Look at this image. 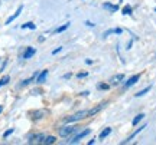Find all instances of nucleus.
<instances>
[{
    "mask_svg": "<svg viewBox=\"0 0 156 145\" xmlns=\"http://www.w3.org/2000/svg\"><path fill=\"white\" fill-rule=\"evenodd\" d=\"M100 109H101V105L97 106V108H94V109H84V111H80V112H77V114H74V115L68 116V118H65V122H77V121H81V119H84V118H87V116H91V115L97 114Z\"/></svg>",
    "mask_w": 156,
    "mask_h": 145,
    "instance_id": "nucleus-1",
    "label": "nucleus"
},
{
    "mask_svg": "<svg viewBox=\"0 0 156 145\" xmlns=\"http://www.w3.org/2000/svg\"><path fill=\"white\" fill-rule=\"evenodd\" d=\"M77 131H78V127H64V128H59V135L62 138H65V136H70L71 134L77 132Z\"/></svg>",
    "mask_w": 156,
    "mask_h": 145,
    "instance_id": "nucleus-2",
    "label": "nucleus"
},
{
    "mask_svg": "<svg viewBox=\"0 0 156 145\" xmlns=\"http://www.w3.org/2000/svg\"><path fill=\"white\" fill-rule=\"evenodd\" d=\"M90 132H91L90 129H84V131H81L80 134H77L75 136H72L71 139H68L66 142H68V144H77V142H80V139H81V138H84L85 135H88Z\"/></svg>",
    "mask_w": 156,
    "mask_h": 145,
    "instance_id": "nucleus-3",
    "label": "nucleus"
},
{
    "mask_svg": "<svg viewBox=\"0 0 156 145\" xmlns=\"http://www.w3.org/2000/svg\"><path fill=\"white\" fill-rule=\"evenodd\" d=\"M43 138H45V135L43 134H35V135H31L29 136V144H42L43 142Z\"/></svg>",
    "mask_w": 156,
    "mask_h": 145,
    "instance_id": "nucleus-4",
    "label": "nucleus"
},
{
    "mask_svg": "<svg viewBox=\"0 0 156 145\" xmlns=\"http://www.w3.org/2000/svg\"><path fill=\"white\" fill-rule=\"evenodd\" d=\"M145 128H146V125H142V127H139V128H137V129H136V131H135V132H133V134H131V135H130V136H129V138H127V139H124V141H121V142H120V144H121V145H123V144H129V142H131V141H133V139H135V136H136V135H137V134H139V132H142V131H143V129H145Z\"/></svg>",
    "mask_w": 156,
    "mask_h": 145,
    "instance_id": "nucleus-5",
    "label": "nucleus"
},
{
    "mask_svg": "<svg viewBox=\"0 0 156 145\" xmlns=\"http://www.w3.org/2000/svg\"><path fill=\"white\" fill-rule=\"evenodd\" d=\"M123 81H124V75H123V73H119V75H114V76H111V79H110V85L116 86V85L121 83Z\"/></svg>",
    "mask_w": 156,
    "mask_h": 145,
    "instance_id": "nucleus-6",
    "label": "nucleus"
},
{
    "mask_svg": "<svg viewBox=\"0 0 156 145\" xmlns=\"http://www.w3.org/2000/svg\"><path fill=\"white\" fill-rule=\"evenodd\" d=\"M48 114H49L48 109H39V111L32 112V118H33V119H40V118H45Z\"/></svg>",
    "mask_w": 156,
    "mask_h": 145,
    "instance_id": "nucleus-7",
    "label": "nucleus"
},
{
    "mask_svg": "<svg viewBox=\"0 0 156 145\" xmlns=\"http://www.w3.org/2000/svg\"><path fill=\"white\" fill-rule=\"evenodd\" d=\"M36 53V49H35V47H26V51L23 52V55H22V58H23V59H31L33 55Z\"/></svg>",
    "mask_w": 156,
    "mask_h": 145,
    "instance_id": "nucleus-8",
    "label": "nucleus"
},
{
    "mask_svg": "<svg viewBox=\"0 0 156 145\" xmlns=\"http://www.w3.org/2000/svg\"><path fill=\"white\" fill-rule=\"evenodd\" d=\"M113 33H116V35H121V33H123V29H120V28H114V29H108V30H106V32L103 33V37L106 39L107 36H110V35H113Z\"/></svg>",
    "mask_w": 156,
    "mask_h": 145,
    "instance_id": "nucleus-9",
    "label": "nucleus"
},
{
    "mask_svg": "<svg viewBox=\"0 0 156 145\" xmlns=\"http://www.w3.org/2000/svg\"><path fill=\"white\" fill-rule=\"evenodd\" d=\"M22 10H23V6H19V7H17V10H16V12H15V13H13V14H12V16L6 20V25H10V23H12L16 17H19V14L22 13Z\"/></svg>",
    "mask_w": 156,
    "mask_h": 145,
    "instance_id": "nucleus-10",
    "label": "nucleus"
},
{
    "mask_svg": "<svg viewBox=\"0 0 156 145\" xmlns=\"http://www.w3.org/2000/svg\"><path fill=\"white\" fill-rule=\"evenodd\" d=\"M46 76H48V70H42L39 75H36V83H43L46 81Z\"/></svg>",
    "mask_w": 156,
    "mask_h": 145,
    "instance_id": "nucleus-11",
    "label": "nucleus"
},
{
    "mask_svg": "<svg viewBox=\"0 0 156 145\" xmlns=\"http://www.w3.org/2000/svg\"><path fill=\"white\" fill-rule=\"evenodd\" d=\"M139 79H140V75H135V76H131L126 83H124V88H130V86H133L135 83H137L139 82Z\"/></svg>",
    "mask_w": 156,
    "mask_h": 145,
    "instance_id": "nucleus-12",
    "label": "nucleus"
},
{
    "mask_svg": "<svg viewBox=\"0 0 156 145\" xmlns=\"http://www.w3.org/2000/svg\"><path fill=\"white\" fill-rule=\"evenodd\" d=\"M103 7H104L106 10H108L110 13H111V12L116 13V12L119 10V6H117V5H111V3H104V5H103Z\"/></svg>",
    "mask_w": 156,
    "mask_h": 145,
    "instance_id": "nucleus-13",
    "label": "nucleus"
},
{
    "mask_svg": "<svg viewBox=\"0 0 156 145\" xmlns=\"http://www.w3.org/2000/svg\"><path fill=\"white\" fill-rule=\"evenodd\" d=\"M70 25H71V23H70V22H66L65 25H62V26H59L58 29H55V33H62L64 30H66V29L70 28Z\"/></svg>",
    "mask_w": 156,
    "mask_h": 145,
    "instance_id": "nucleus-14",
    "label": "nucleus"
},
{
    "mask_svg": "<svg viewBox=\"0 0 156 145\" xmlns=\"http://www.w3.org/2000/svg\"><path fill=\"white\" fill-rule=\"evenodd\" d=\"M111 134V128H104L103 131H101V134H100V139H104L106 136H108Z\"/></svg>",
    "mask_w": 156,
    "mask_h": 145,
    "instance_id": "nucleus-15",
    "label": "nucleus"
},
{
    "mask_svg": "<svg viewBox=\"0 0 156 145\" xmlns=\"http://www.w3.org/2000/svg\"><path fill=\"white\" fill-rule=\"evenodd\" d=\"M150 89H152V85H150V86H147V88H145V89H142V91H140V92H137V93H136L135 96H136V98H140V96L146 95V93H147V92H149Z\"/></svg>",
    "mask_w": 156,
    "mask_h": 145,
    "instance_id": "nucleus-16",
    "label": "nucleus"
},
{
    "mask_svg": "<svg viewBox=\"0 0 156 145\" xmlns=\"http://www.w3.org/2000/svg\"><path fill=\"white\" fill-rule=\"evenodd\" d=\"M55 141H56V138L52 136V135H49V136H45V138H43V142H42V144H54Z\"/></svg>",
    "mask_w": 156,
    "mask_h": 145,
    "instance_id": "nucleus-17",
    "label": "nucleus"
},
{
    "mask_svg": "<svg viewBox=\"0 0 156 145\" xmlns=\"http://www.w3.org/2000/svg\"><path fill=\"white\" fill-rule=\"evenodd\" d=\"M9 81H10V76H9V75H5L2 79H0V88L5 86V85H7V83H9Z\"/></svg>",
    "mask_w": 156,
    "mask_h": 145,
    "instance_id": "nucleus-18",
    "label": "nucleus"
},
{
    "mask_svg": "<svg viewBox=\"0 0 156 145\" xmlns=\"http://www.w3.org/2000/svg\"><path fill=\"white\" fill-rule=\"evenodd\" d=\"M22 29H31V30H35L36 26L33 25L32 22H28V23H25V25H22Z\"/></svg>",
    "mask_w": 156,
    "mask_h": 145,
    "instance_id": "nucleus-19",
    "label": "nucleus"
},
{
    "mask_svg": "<svg viewBox=\"0 0 156 145\" xmlns=\"http://www.w3.org/2000/svg\"><path fill=\"white\" fill-rule=\"evenodd\" d=\"M143 118H145V114H139V115H137L135 119H133V127H135V125H137V124L140 122V121H142Z\"/></svg>",
    "mask_w": 156,
    "mask_h": 145,
    "instance_id": "nucleus-20",
    "label": "nucleus"
},
{
    "mask_svg": "<svg viewBox=\"0 0 156 145\" xmlns=\"http://www.w3.org/2000/svg\"><path fill=\"white\" fill-rule=\"evenodd\" d=\"M121 13H123L124 16L131 14V6H129V5H127V6H124V7H123V10H121Z\"/></svg>",
    "mask_w": 156,
    "mask_h": 145,
    "instance_id": "nucleus-21",
    "label": "nucleus"
},
{
    "mask_svg": "<svg viewBox=\"0 0 156 145\" xmlns=\"http://www.w3.org/2000/svg\"><path fill=\"white\" fill-rule=\"evenodd\" d=\"M6 63H7V60H6L5 58H0V72H2V70L5 69V66H6Z\"/></svg>",
    "mask_w": 156,
    "mask_h": 145,
    "instance_id": "nucleus-22",
    "label": "nucleus"
},
{
    "mask_svg": "<svg viewBox=\"0 0 156 145\" xmlns=\"http://www.w3.org/2000/svg\"><path fill=\"white\" fill-rule=\"evenodd\" d=\"M97 88H98V89H103V91H107V89L110 88V85H106V83H98V85H97Z\"/></svg>",
    "mask_w": 156,
    "mask_h": 145,
    "instance_id": "nucleus-23",
    "label": "nucleus"
},
{
    "mask_svg": "<svg viewBox=\"0 0 156 145\" xmlns=\"http://www.w3.org/2000/svg\"><path fill=\"white\" fill-rule=\"evenodd\" d=\"M13 131H15L13 128H10V129H7V131H6V132L3 134V138H7V136H9L10 134H13Z\"/></svg>",
    "mask_w": 156,
    "mask_h": 145,
    "instance_id": "nucleus-24",
    "label": "nucleus"
},
{
    "mask_svg": "<svg viewBox=\"0 0 156 145\" xmlns=\"http://www.w3.org/2000/svg\"><path fill=\"white\" fill-rule=\"evenodd\" d=\"M85 76H88V72H81V73L77 75V78H85Z\"/></svg>",
    "mask_w": 156,
    "mask_h": 145,
    "instance_id": "nucleus-25",
    "label": "nucleus"
},
{
    "mask_svg": "<svg viewBox=\"0 0 156 145\" xmlns=\"http://www.w3.org/2000/svg\"><path fill=\"white\" fill-rule=\"evenodd\" d=\"M61 51H62V47L59 46V47H56V49H55V51H52V55H56V53H59Z\"/></svg>",
    "mask_w": 156,
    "mask_h": 145,
    "instance_id": "nucleus-26",
    "label": "nucleus"
},
{
    "mask_svg": "<svg viewBox=\"0 0 156 145\" xmlns=\"http://www.w3.org/2000/svg\"><path fill=\"white\" fill-rule=\"evenodd\" d=\"M85 25H87V26H90V28H94V26H96V25H94L93 22H88V20L85 22Z\"/></svg>",
    "mask_w": 156,
    "mask_h": 145,
    "instance_id": "nucleus-27",
    "label": "nucleus"
},
{
    "mask_svg": "<svg viewBox=\"0 0 156 145\" xmlns=\"http://www.w3.org/2000/svg\"><path fill=\"white\" fill-rule=\"evenodd\" d=\"M85 63H87V65H91L93 60H91V59H85Z\"/></svg>",
    "mask_w": 156,
    "mask_h": 145,
    "instance_id": "nucleus-28",
    "label": "nucleus"
},
{
    "mask_svg": "<svg viewBox=\"0 0 156 145\" xmlns=\"http://www.w3.org/2000/svg\"><path fill=\"white\" fill-rule=\"evenodd\" d=\"M2 112H3V106H2V105H0V114H2Z\"/></svg>",
    "mask_w": 156,
    "mask_h": 145,
    "instance_id": "nucleus-29",
    "label": "nucleus"
},
{
    "mask_svg": "<svg viewBox=\"0 0 156 145\" xmlns=\"http://www.w3.org/2000/svg\"><path fill=\"white\" fill-rule=\"evenodd\" d=\"M155 12H156V7H155Z\"/></svg>",
    "mask_w": 156,
    "mask_h": 145,
    "instance_id": "nucleus-30",
    "label": "nucleus"
},
{
    "mask_svg": "<svg viewBox=\"0 0 156 145\" xmlns=\"http://www.w3.org/2000/svg\"><path fill=\"white\" fill-rule=\"evenodd\" d=\"M120 2H123V0H120Z\"/></svg>",
    "mask_w": 156,
    "mask_h": 145,
    "instance_id": "nucleus-31",
    "label": "nucleus"
}]
</instances>
